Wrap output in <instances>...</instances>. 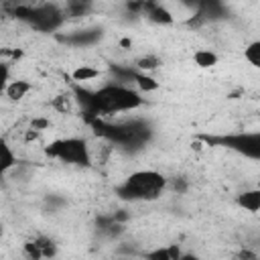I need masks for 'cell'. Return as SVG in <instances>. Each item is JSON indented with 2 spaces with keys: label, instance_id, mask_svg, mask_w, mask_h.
<instances>
[{
  "label": "cell",
  "instance_id": "8",
  "mask_svg": "<svg viewBox=\"0 0 260 260\" xmlns=\"http://www.w3.org/2000/svg\"><path fill=\"white\" fill-rule=\"evenodd\" d=\"M193 61H195V65L205 69V67H213L217 63V55L213 51H209V49H199V51H195Z\"/></svg>",
  "mask_w": 260,
  "mask_h": 260
},
{
  "label": "cell",
  "instance_id": "5",
  "mask_svg": "<svg viewBox=\"0 0 260 260\" xmlns=\"http://www.w3.org/2000/svg\"><path fill=\"white\" fill-rule=\"evenodd\" d=\"M16 165H18V158H16L12 144L4 136H0V177L6 175L8 171H12Z\"/></svg>",
  "mask_w": 260,
  "mask_h": 260
},
{
  "label": "cell",
  "instance_id": "10",
  "mask_svg": "<svg viewBox=\"0 0 260 260\" xmlns=\"http://www.w3.org/2000/svg\"><path fill=\"white\" fill-rule=\"evenodd\" d=\"M136 67H138L140 71H152V69L158 67V59H156L154 55H146V57H142V59L136 61Z\"/></svg>",
  "mask_w": 260,
  "mask_h": 260
},
{
  "label": "cell",
  "instance_id": "6",
  "mask_svg": "<svg viewBox=\"0 0 260 260\" xmlns=\"http://www.w3.org/2000/svg\"><path fill=\"white\" fill-rule=\"evenodd\" d=\"M238 205L244 207L250 213H256L260 209V191L258 189H250L238 195Z\"/></svg>",
  "mask_w": 260,
  "mask_h": 260
},
{
  "label": "cell",
  "instance_id": "7",
  "mask_svg": "<svg viewBox=\"0 0 260 260\" xmlns=\"http://www.w3.org/2000/svg\"><path fill=\"white\" fill-rule=\"evenodd\" d=\"M73 81H79V83H85V81H93L95 77H100V71L91 65H79L73 73H71Z\"/></svg>",
  "mask_w": 260,
  "mask_h": 260
},
{
  "label": "cell",
  "instance_id": "1",
  "mask_svg": "<svg viewBox=\"0 0 260 260\" xmlns=\"http://www.w3.org/2000/svg\"><path fill=\"white\" fill-rule=\"evenodd\" d=\"M142 104H144V98L140 95V91L136 87L118 83V81L104 83L102 87L93 89L89 93V98H85V106L93 114H104V116L132 112V110L140 108Z\"/></svg>",
  "mask_w": 260,
  "mask_h": 260
},
{
  "label": "cell",
  "instance_id": "11",
  "mask_svg": "<svg viewBox=\"0 0 260 260\" xmlns=\"http://www.w3.org/2000/svg\"><path fill=\"white\" fill-rule=\"evenodd\" d=\"M8 81H10V65L6 61H0V95L4 93Z\"/></svg>",
  "mask_w": 260,
  "mask_h": 260
},
{
  "label": "cell",
  "instance_id": "4",
  "mask_svg": "<svg viewBox=\"0 0 260 260\" xmlns=\"http://www.w3.org/2000/svg\"><path fill=\"white\" fill-rule=\"evenodd\" d=\"M30 91H32V83L30 81H26V79H10L2 95L8 102H22Z\"/></svg>",
  "mask_w": 260,
  "mask_h": 260
},
{
  "label": "cell",
  "instance_id": "2",
  "mask_svg": "<svg viewBox=\"0 0 260 260\" xmlns=\"http://www.w3.org/2000/svg\"><path fill=\"white\" fill-rule=\"evenodd\" d=\"M167 185V177L160 171L138 169L116 187V195L124 201H156L165 193Z\"/></svg>",
  "mask_w": 260,
  "mask_h": 260
},
{
  "label": "cell",
  "instance_id": "3",
  "mask_svg": "<svg viewBox=\"0 0 260 260\" xmlns=\"http://www.w3.org/2000/svg\"><path fill=\"white\" fill-rule=\"evenodd\" d=\"M47 154L55 156L59 162L65 165H77V167H89V146L85 138L79 136H67L61 140H55L47 146Z\"/></svg>",
  "mask_w": 260,
  "mask_h": 260
},
{
  "label": "cell",
  "instance_id": "9",
  "mask_svg": "<svg viewBox=\"0 0 260 260\" xmlns=\"http://www.w3.org/2000/svg\"><path fill=\"white\" fill-rule=\"evenodd\" d=\"M244 59L250 63V67H260V43L252 41L246 49H244Z\"/></svg>",
  "mask_w": 260,
  "mask_h": 260
}]
</instances>
